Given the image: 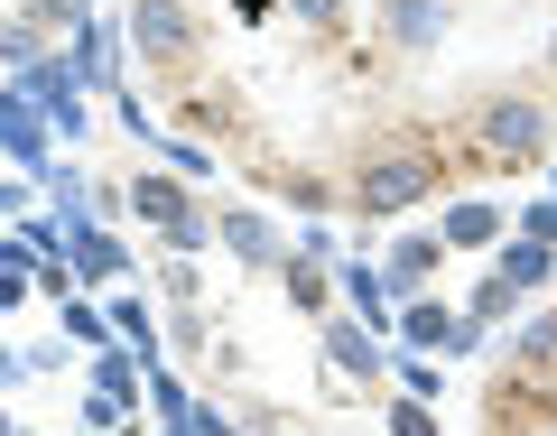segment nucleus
I'll use <instances>...</instances> for the list:
<instances>
[{
  "instance_id": "f257e3e1",
  "label": "nucleus",
  "mask_w": 557,
  "mask_h": 436,
  "mask_svg": "<svg viewBox=\"0 0 557 436\" xmlns=\"http://www.w3.org/2000/svg\"><path fill=\"white\" fill-rule=\"evenodd\" d=\"M418 186H428V159H399V167H381V177H362V204L391 214V204H409Z\"/></svg>"
},
{
  "instance_id": "f03ea898",
  "label": "nucleus",
  "mask_w": 557,
  "mask_h": 436,
  "mask_svg": "<svg viewBox=\"0 0 557 436\" xmlns=\"http://www.w3.org/2000/svg\"><path fill=\"white\" fill-rule=\"evenodd\" d=\"M483 139H493L502 159H520V149L539 139V112H530V102H511V112H493V121H483Z\"/></svg>"
},
{
  "instance_id": "7ed1b4c3",
  "label": "nucleus",
  "mask_w": 557,
  "mask_h": 436,
  "mask_svg": "<svg viewBox=\"0 0 557 436\" xmlns=\"http://www.w3.org/2000/svg\"><path fill=\"white\" fill-rule=\"evenodd\" d=\"M139 38L149 47H186V20L168 10V0H139Z\"/></svg>"
}]
</instances>
